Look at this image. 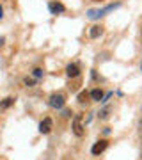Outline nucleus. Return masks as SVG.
<instances>
[{"mask_svg": "<svg viewBox=\"0 0 142 160\" xmlns=\"http://www.w3.org/2000/svg\"><path fill=\"white\" fill-rule=\"evenodd\" d=\"M119 4H115V6H108V7H105V9H100V11H89V18L91 20H96V18H100V16H103L107 11H112L114 7H117Z\"/></svg>", "mask_w": 142, "mask_h": 160, "instance_id": "3", "label": "nucleus"}, {"mask_svg": "<svg viewBox=\"0 0 142 160\" xmlns=\"http://www.w3.org/2000/svg\"><path fill=\"white\" fill-rule=\"evenodd\" d=\"M140 139H142V126H140Z\"/></svg>", "mask_w": 142, "mask_h": 160, "instance_id": "14", "label": "nucleus"}, {"mask_svg": "<svg viewBox=\"0 0 142 160\" xmlns=\"http://www.w3.org/2000/svg\"><path fill=\"white\" fill-rule=\"evenodd\" d=\"M85 98H87V92H80V96H78L80 102H85Z\"/></svg>", "mask_w": 142, "mask_h": 160, "instance_id": "11", "label": "nucleus"}, {"mask_svg": "<svg viewBox=\"0 0 142 160\" xmlns=\"http://www.w3.org/2000/svg\"><path fill=\"white\" fill-rule=\"evenodd\" d=\"M105 149H107V141H98V142L92 146L91 151H92V155H100L101 151H105Z\"/></svg>", "mask_w": 142, "mask_h": 160, "instance_id": "4", "label": "nucleus"}, {"mask_svg": "<svg viewBox=\"0 0 142 160\" xmlns=\"http://www.w3.org/2000/svg\"><path fill=\"white\" fill-rule=\"evenodd\" d=\"M43 75V71L41 69H34V77H41Z\"/></svg>", "mask_w": 142, "mask_h": 160, "instance_id": "12", "label": "nucleus"}, {"mask_svg": "<svg viewBox=\"0 0 142 160\" xmlns=\"http://www.w3.org/2000/svg\"><path fill=\"white\" fill-rule=\"evenodd\" d=\"M91 96H92V100H96V102H100L103 98V92L100 91V89H94V91H91Z\"/></svg>", "mask_w": 142, "mask_h": 160, "instance_id": "9", "label": "nucleus"}, {"mask_svg": "<svg viewBox=\"0 0 142 160\" xmlns=\"http://www.w3.org/2000/svg\"><path fill=\"white\" fill-rule=\"evenodd\" d=\"M50 11L53 12V14L62 12L64 11V6H62V4H59V2H51V4H50Z\"/></svg>", "mask_w": 142, "mask_h": 160, "instance_id": "7", "label": "nucleus"}, {"mask_svg": "<svg viewBox=\"0 0 142 160\" xmlns=\"http://www.w3.org/2000/svg\"><path fill=\"white\" fill-rule=\"evenodd\" d=\"M12 102H14V100H12V98H7V100H6V102H4V103H2V105H0V107H2V109H4V107H9V105H11Z\"/></svg>", "mask_w": 142, "mask_h": 160, "instance_id": "10", "label": "nucleus"}, {"mask_svg": "<svg viewBox=\"0 0 142 160\" xmlns=\"http://www.w3.org/2000/svg\"><path fill=\"white\" fill-rule=\"evenodd\" d=\"M64 102H66V100H64L62 94H51L48 103H50V107H53V109H61L64 105Z\"/></svg>", "mask_w": 142, "mask_h": 160, "instance_id": "2", "label": "nucleus"}, {"mask_svg": "<svg viewBox=\"0 0 142 160\" xmlns=\"http://www.w3.org/2000/svg\"><path fill=\"white\" fill-rule=\"evenodd\" d=\"M66 73H68V77H71V78H75V77H78L80 75V69L76 64H69L68 69H66Z\"/></svg>", "mask_w": 142, "mask_h": 160, "instance_id": "6", "label": "nucleus"}, {"mask_svg": "<svg viewBox=\"0 0 142 160\" xmlns=\"http://www.w3.org/2000/svg\"><path fill=\"white\" fill-rule=\"evenodd\" d=\"M2 12H4V11H2V7H0V18H2V16H4V14H2Z\"/></svg>", "mask_w": 142, "mask_h": 160, "instance_id": "13", "label": "nucleus"}, {"mask_svg": "<svg viewBox=\"0 0 142 160\" xmlns=\"http://www.w3.org/2000/svg\"><path fill=\"white\" fill-rule=\"evenodd\" d=\"M50 130H51V119L45 118V121H41V125H39V132L41 133H48Z\"/></svg>", "mask_w": 142, "mask_h": 160, "instance_id": "5", "label": "nucleus"}, {"mask_svg": "<svg viewBox=\"0 0 142 160\" xmlns=\"http://www.w3.org/2000/svg\"><path fill=\"white\" fill-rule=\"evenodd\" d=\"M89 36H91L92 39H94V38H98V36H101V27H100V25H96V27H92V29H91V32H89Z\"/></svg>", "mask_w": 142, "mask_h": 160, "instance_id": "8", "label": "nucleus"}, {"mask_svg": "<svg viewBox=\"0 0 142 160\" xmlns=\"http://www.w3.org/2000/svg\"><path fill=\"white\" fill-rule=\"evenodd\" d=\"M73 133L76 137L84 135V125H82V116H75L73 118Z\"/></svg>", "mask_w": 142, "mask_h": 160, "instance_id": "1", "label": "nucleus"}]
</instances>
